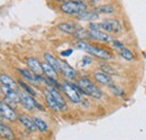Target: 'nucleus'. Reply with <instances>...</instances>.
<instances>
[{
    "mask_svg": "<svg viewBox=\"0 0 146 140\" xmlns=\"http://www.w3.org/2000/svg\"><path fill=\"white\" fill-rule=\"evenodd\" d=\"M88 9V5L82 0H66L60 5V10L64 15L78 16Z\"/></svg>",
    "mask_w": 146,
    "mask_h": 140,
    "instance_id": "nucleus-1",
    "label": "nucleus"
},
{
    "mask_svg": "<svg viewBox=\"0 0 146 140\" xmlns=\"http://www.w3.org/2000/svg\"><path fill=\"white\" fill-rule=\"evenodd\" d=\"M78 84L84 91L86 95L91 96L93 99H101L102 98V91L88 77H80L78 80Z\"/></svg>",
    "mask_w": 146,
    "mask_h": 140,
    "instance_id": "nucleus-2",
    "label": "nucleus"
},
{
    "mask_svg": "<svg viewBox=\"0 0 146 140\" xmlns=\"http://www.w3.org/2000/svg\"><path fill=\"white\" fill-rule=\"evenodd\" d=\"M98 28L99 30L106 32L108 34H119L123 30V25L118 19L110 18L98 22Z\"/></svg>",
    "mask_w": 146,
    "mask_h": 140,
    "instance_id": "nucleus-3",
    "label": "nucleus"
},
{
    "mask_svg": "<svg viewBox=\"0 0 146 140\" xmlns=\"http://www.w3.org/2000/svg\"><path fill=\"white\" fill-rule=\"evenodd\" d=\"M18 94L19 98H20V103L27 110L33 111L35 109H39L40 111H44V108L42 106V104H39L34 99V96L31 95L29 93H27L25 90H18Z\"/></svg>",
    "mask_w": 146,
    "mask_h": 140,
    "instance_id": "nucleus-4",
    "label": "nucleus"
},
{
    "mask_svg": "<svg viewBox=\"0 0 146 140\" xmlns=\"http://www.w3.org/2000/svg\"><path fill=\"white\" fill-rule=\"evenodd\" d=\"M86 52H88L90 55L97 57V58H99V59H102L105 62H108V61H111V59L115 58L113 54L111 52H109L108 50L102 48V47H99V46H96V45H91V44L88 45Z\"/></svg>",
    "mask_w": 146,
    "mask_h": 140,
    "instance_id": "nucleus-5",
    "label": "nucleus"
},
{
    "mask_svg": "<svg viewBox=\"0 0 146 140\" xmlns=\"http://www.w3.org/2000/svg\"><path fill=\"white\" fill-rule=\"evenodd\" d=\"M61 90L63 91V93L65 94V96L72 102L74 104L80 103L81 102V94L73 88L72 83L71 82H63L61 84Z\"/></svg>",
    "mask_w": 146,
    "mask_h": 140,
    "instance_id": "nucleus-6",
    "label": "nucleus"
},
{
    "mask_svg": "<svg viewBox=\"0 0 146 140\" xmlns=\"http://www.w3.org/2000/svg\"><path fill=\"white\" fill-rule=\"evenodd\" d=\"M88 37L91 40H96V42L104 43V44H109V43H111V40L113 39L112 36L110 35V34H108V33H106V32H102V30H92V29L88 30Z\"/></svg>",
    "mask_w": 146,
    "mask_h": 140,
    "instance_id": "nucleus-7",
    "label": "nucleus"
},
{
    "mask_svg": "<svg viewBox=\"0 0 146 140\" xmlns=\"http://www.w3.org/2000/svg\"><path fill=\"white\" fill-rule=\"evenodd\" d=\"M1 92L2 94L5 95V98L10 101V102H14V103H19L20 102V98H19L18 91L14 90V88H9V87H6L3 84H1Z\"/></svg>",
    "mask_w": 146,
    "mask_h": 140,
    "instance_id": "nucleus-8",
    "label": "nucleus"
},
{
    "mask_svg": "<svg viewBox=\"0 0 146 140\" xmlns=\"http://www.w3.org/2000/svg\"><path fill=\"white\" fill-rule=\"evenodd\" d=\"M93 79L99 83L102 84L105 87H110L111 84H113V80L109 74L102 72V71H97L93 73Z\"/></svg>",
    "mask_w": 146,
    "mask_h": 140,
    "instance_id": "nucleus-9",
    "label": "nucleus"
},
{
    "mask_svg": "<svg viewBox=\"0 0 146 140\" xmlns=\"http://www.w3.org/2000/svg\"><path fill=\"white\" fill-rule=\"evenodd\" d=\"M60 72L68 80H74L76 77V71L74 70L69 63H66L65 61H60Z\"/></svg>",
    "mask_w": 146,
    "mask_h": 140,
    "instance_id": "nucleus-10",
    "label": "nucleus"
},
{
    "mask_svg": "<svg viewBox=\"0 0 146 140\" xmlns=\"http://www.w3.org/2000/svg\"><path fill=\"white\" fill-rule=\"evenodd\" d=\"M0 113L7 119V120H9V121H15V120H17V114H16V112L14 111V109L10 106L9 104H7V103H5V102H2L1 103V109H0Z\"/></svg>",
    "mask_w": 146,
    "mask_h": 140,
    "instance_id": "nucleus-11",
    "label": "nucleus"
},
{
    "mask_svg": "<svg viewBox=\"0 0 146 140\" xmlns=\"http://www.w3.org/2000/svg\"><path fill=\"white\" fill-rule=\"evenodd\" d=\"M47 88V90L50 91V93L53 95V98L55 99V101L57 102V104L60 105L61 110H62V111L65 110V109H66V102H65L64 98L62 96V94L60 93L58 88H54V87H52V85H47V88Z\"/></svg>",
    "mask_w": 146,
    "mask_h": 140,
    "instance_id": "nucleus-12",
    "label": "nucleus"
},
{
    "mask_svg": "<svg viewBox=\"0 0 146 140\" xmlns=\"http://www.w3.org/2000/svg\"><path fill=\"white\" fill-rule=\"evenodd\" d=\"M26 64L28 66V69L32 71L33 73H35L37 75H42L43 70H42V63L35 58V57H28L26 59Z\"/></svg>",
    "mask_w": 146,
    "mask_h": 140,
    "instance_id": "nucleus-13",
    "label": "nucleus"
},
{
    "mask_svg": "<svg viewBox=\"0 0 146 140\" xmlns=\"http://www.w3.org/2000/svg\"><path fill=\"white\" fill-rule=\"evenodd\" d=\"M80 26L75 22H69V21H65V22H61L57 25V29L61 30L62 33H65V34H71L73 35L75 33V30L79 28Z\"/></svg>",
    "mask_w": 146,
    "mask_h": 140,
    "instance_id": "nucleus-14",
    "label": "nucleus"
},
{
    "mask_svg": "<svg viewBox=\"0 0 146 140\" xmlns=\"http://www.w3.org/2000/svg\"><path fill=\"white\" fill-rule=\"evenodd\" d=\"M44 98H45L46 104H47V106H48L51 110H53V111H55V112H61V111H62L61 108H60V105L57 104V102L55 101V99L53 98V95L50 93V91H48L47 88L44 91Z\"/></svg>",
    "mask_w": 146,
    "mask_h": 140,
    "instance_id": "nucleus-15",
    "label": "nucleus"
},
{
    "mask_svg": "<svg viewBox=\"0 0 146 140\" xmlns=\"http://www.w3.org/2000/svg\"><path fill=\"white\" fill-rule=\"evenodd\" d=\"M98 18H99V14L96 10H88V9L76 16V19L81 21H93Z\"/></svg>",
    "mask_w": 146,
    "mask_h": 140,
    "instance_id": "nucleus-16",
    "label": "nucleus"
},
{
    "mask_svg": "<svg viewBox=\"0 0 146 140\" xmlns=\"http://www.w3.org/2000/svg\"><path fill=\"white\" fill-rule=\"evenodd\" d=\"M17 119H18V121L28 131H32V132H34V131H36V125H35V123H34V121H33V119H31L29 117H27V116H24V114H20V116H18L17 117Z\"/></svg>",
    "mask_w": 146,
    "mask_h": 140,
    "instance_id": "nucleus-17",
    "label": "nucleus"
},
{
    "mask_svg": "<svg viewBox=\"0 0 146 140\" xmlns=\"http://www.w3.org/2000/svg\"><path fill=\"white\" fill-rule=\"evenodd\" d=\"M0 83L3 84V85H6V87H9V88H14L16 91L19 90V84H17V82L13 77H10L9 75H7V74H0Z\"/></svg>",
    "mask_w": 146,
    "mask_h": 140,
    "instance_id": "nucleus-18",
    "label": "nucleus"
},
{
    "mask_svg": "<svg viewBox=\"0 0 146 140\" xmlns=\"http://www.w3.org/2000/svg\"><path fill=\"white\" fill-rule=\"evenodd\" d=\"M99 15L102 14V15H111V14H115L116 11V8L111 3H106V5H101V6H98L96 7L94 9Z\"/></svg>",
    "mask_w": 146,
    "mask_h": 140,
    "instance_id": "nucleus-19",
    "label": "nucleus"
},
{
    "mask_svg": "<svg viewBox=\"0 0 146 140\" xmlns=\"http://www.w3.org/2000/svg\"><path fill=\"white\" fill-rule=\"evenodd\" d=\"M0 137L5 139H14L15 135L10 129V127L6 125L5 123H0Z\"/></svg>",
    "mask_w": 146,
    "mask_h": 140,
    "instance_id": "nucleus-20",
    "label": "nucleus"
},
{
    "mask_svg": "<svg viewBox=\"0 0 146 140\" xmlns=\"http://www.w3.org/2000/svg\"><path fill=\"white\" fill-rule=\"evenodd\" d=\"M44 58H45V62H47L56 72H60V59H57L50 53H45Z\"/></svg>",
    "mask_w": 146,
    "mask_h": 140,
    "instance_id": "nucleus-21",
    "label": "nucleus"
},
{
    "mask_svg": "<svg viewBox=\"0 0 146 140\" xmlns=\"http://www.w3.org/2000/svg\"><path fill=\"white\" fill-rule=\"evenodd\" d=\"M42 70H43V73L48 76V77H52V79H56L57 80V72L47 63V62H44L42 63Z\"/></svg>",
    "mask_w": 146,
    "mask_h": 140,
    "instance_id": "nucleus-22",
    "label": "nucleus"
},
{
    "mask_svg": "<svg viewBox=\"0 0 146 140\" xmlns=\"http://www.w3.org/2000/svg\"><path fill=\"white\" fill-rule=\"evenodd\" d=\"M117 52H118L119 56H120L121 58H124V59L127 61V62H133V61L135 59V55L130 52L128 48H126L125 46L121 47V48H119V50H117Z\"/></svg>",
    "mask_w": 146,
    "mask_h": 140,
    "instance_id": "nucleus-23",
    "label": "nucleus"
},
{
    "mask_svg": "<svg viewBox=\"0 0 146 140\" xmlns=\"http://www.w3.org/2000/svg\"><path fill=\"white\" fill-rule=\"evenodd\" d=\"M32 119H33V121H34L35 125H36V129L39 131V132L45 133V132L48 131V125H47V123L45 122L43 119L36 118V117H34V118H32Z\"/></svg>",
    "mask_w": 146,
    "mask_h": 140,
    "instance_id": "nucleus-24",
    "label": "nucleus"
},
{
    "mask_svg": "<svg viewBox=\"0 0 146 140\" xmlns=\"http://www.w3.org/2000/svg\"><path fill=\"white\" fill-rule=\"evenodd\" d=\"M100 71L109 74V75H118V72L116 71V69L113 66L109 65L108 63H101L100 64Z\"/></svg>",
    "mask_w": 146,
    "mask_h": 140,
    "instance_id": "nucleus-25",
    "label": "nucleus"
},
{
    "mask_svg": "<svg viewBox=\"0 0 146 140\" xmlns=\"http://www.w3.org/2000/svg\"><path fill=\"white\" fill-rule=\"evenodd\" d=\"M18 84H19V87L24 88L27 93H29V94H31V95H33V96H36V91L32 88L31 85H28L27 83H25V82H24V81H21V80L18 81Z\"/></svg>",
    "mask_w": 146,
    "mask_h": 140,
    "instance_id": "nucleus-26",
    "label": "nucleus"
},
{
    "mask_svg": "<svg viewBox=\"0 0 146 140\" xmlns=\"http://www.w3.org/2000/svg\"><path fill=\"white\" fill-rule=\"evenodd\" d=\"M108 88H109L110 91H111L115 95H117V96H124V95H125V91H124L121 88L117 87L116 84H111V85L108 87Z\"/></svg>",
    "mask_w": 146,
    "mask_h": 140,
    "instance_id": "nucleus-27",
    "label": "nucleus"
},
{
    "mask_svg": "<svg viewBox=\"0 0 146 140\" xmlns=\"http://www.w3.org/2000/svg\"><path fill=\"white\" fill-rule=\"evenodd\" d=\"M92 63V57L90 56H83L82 57V59H81V62H80V66H82V67H84V66H87V65H89V64H91Z\"/></svg>",
    "mask_w": 146,
    "mask_h": 140,
    "instance_id": "nucleus-28",
    "label": "nucleus"
},
{
    "mask_svg": "<svg viewBox=\"0 0 146 140\" xmlns=\"http://www.w3.org/2000/svg\"><path fill=\"white\" fill-rule=\"evenodd\" d=\"M111 45H112V47H113L116 51L119 50V48H121V47H124V44H123L121 42L117 40V39H112V40H111Z\"/></svg>",
    "mask_w": 146,
    "mask_h": 140,
    "instance_id": "nucleus-29",
    "label": "nucleus"
},
{
    "mask_svg": "<svg viewBox=\"0 0 146 140\" xmlns=\"http://www.w3.org/2000/svg\"><path fill=\"white\" fill-rule=\"evenodd\" d=\"M72 53H73L72 48H69V50L62 51V52H61V56H62V57H69L70 55H72Z\"/></svg>",
    "mask_w": 146,
    "mask_h": 140,
    "instance_id": "nucleus-30",
    "label": "nucleus"
},
{
    "mask_svg": "<svg viewBox=\"0 0 146 140\" xmlns=\"http://www.w3.org/2000/svg\"><path fill=\"white\" fill-rule=\"evenodd\" d=\"M5 119H6V118L0 113V123H5Z\"/></svg>",
    "mask_w": 146,
    "mask_h": 140,
    "instance_id": "nucleus-31",
    "label": "nucleus"
},
{
    "mask_svg": "<svg viewBox=\"0 0 146 140\" xmlns=\"http://www.w3.org/2000/svg\"><path fill=\"white\" fill-rule=\"evenodd\" d=\"M52 1H56V2H64V1H66V0H52Z\"/></svg>",
    "mask_w": 146,
    "mask_h": 140,
    "instance_id": "nucleus-32",
    "label": "nucleus"
},
{
    "mask_svg": "<svg viewBox=\"0 0 146 140\" xmlns=\"http://www.w3.org/2000/svg\"><path fill=\"white\" fill-rule=\"evenodd\" d=\"M1 103H2V102H0V109H1Z\"/></svg>",
    "mask_w": 146,
    "mask_h": 140,
    "instance_id": "nucleus-33",
    "label": "nucleus"
}]
</instances>
